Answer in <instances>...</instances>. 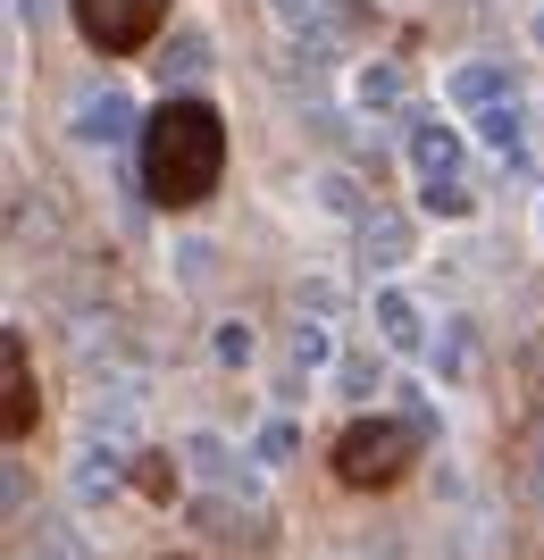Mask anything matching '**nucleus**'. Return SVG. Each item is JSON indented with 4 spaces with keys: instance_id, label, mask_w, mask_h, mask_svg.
Returning <instances> with one entry per match:
<instances>
[{
    "instance_id": "1",
    "label": "nucleus",
    "mask_w": 544,
    "mask_h": 560,
    "mask_svg": "<svg viewBox=\"0 0 544 560\" xmlns=\"http://www.w3.org/2000/svg\"><path fill=\"white\" fill-rule=\"evenodd\" d=\"M218 167H227V126H218L210 101H176L167 93L142 126V185L167 210H193L218 192Z\"/></svg>"
},
{
    "instance_id": "2",
    "label": "nucleus",
    "mask_w": 544,
    "mask_h": 560,
    "mask_svg": "<svg viewBox=\"0 0 544 560\" xmlns=\"http://www.w3.org/2000/svg\"><path fill=\"white\" fill-rule=\"evenodd\" d=\"M419 452V427L410 419H352L344 427V444H335V477L344 486H394Z\"/></svg>"
},
{
    "instance_id": "3",
    "label": "nucleus",
    "mask_w": 544,
    "mask_h": 560,
    "mask_svg": "<svg viewBox=\"0 0 544 560\" xmlns=\"http://www.w3.org/2000/svg\"><path fill=\"white\" fill-rule=\"evenodd\" d=\"M167 25V0H76V34L93 50H142Z\"/></svg>"
},
{
    "instance_id": "4",
    "label": "nucleus",
    "mask_w": 544,
    "mask_h": 560,
    "mask_svg": "<svg viewBox=\"0 0 544 560\" xmlns=\"http://www.w3.org/2000/svg\"><path fill=\"white\" fill-rule=\"evenodd\" d=\"M126 486V444H109V435H93V444L76 452V502L84 511H109V493Z\"/></svg>"
},
{
    "instance_id": "5",
    "label": "nucleus",
    "mask_w": 544,
    "mask_h": 560,
    "mask_svg": "<svg viewBox=\"0 0 544 560\" xmlns=\"http://www.w3.org/2000/svg\"><path fill=\"white\" fill-rule=\"evenodd\" d=\"M352 101H360L369 117L410 109V68H403V59H378V68H360V75H352Z\"/></svg>"
},
{
    "instance_id": "6",
    "label": "nucleus",
    "mask_w": 544,
    "mask_h": 560,
    "mask_svg": "<svg viewBox=\"0 0 544 560\" xmlns=\"http://www.w3.org/2000/svg\"><path fill=\"white\" fill-rule=\"evenodd\" d=\"M410 167H419V185H444L452 167H461V135L436 126V117H419V126H410Z\"/></svg>"
},
{
    "instance_id": "7",
    "label": "nucleus",
    "mask_w": 544,
    "mask_h": 560,
    "mask_svg": "<svg viewBox=\"0 0 544 560\" xmlns=\"http://www.w3.org/2000/svg\"><path fill=\"white\" fill-rule=\"evenodd\" d=\"M126 126H135V101L126 93H93L76 109V142H126Z\"/></svg>"
},
{
    "instance_id": "8",
    "label": "nucleus",
    "mask_w": 544,
    "mask_h": 560,
    "mask_svg": "<svg viewBox=\"0 0 544 560\" xmlns=\"http://www.w3.org/2000/svg\"><path fill=\"white\" fill-rule=\"evenodd\" d=\"M185 468L201 477V486H243V460L227 435H185Z\"/></svg>"
},
{
    "instance_id": "9",
    "label": "nucleus",
    "mask_w": 544,
    "mask_h": 560,
    "mask_svg": "<svg viewBox=\"0 0 544 560\" xmlns=\"http://www.w3.org/2000/svg\"><path fill=\"white\" fill-rule=\"evenodd\" d=\"M277 18L293 25V34H302V43H344V9H335V0H277Z\"/></svg>"
},
{
    "instance_id": "10",
    "label": "nucleus",
    "mask_w": 544,
    "mask_h": 560,
    "mask_svg": "<svg viewBox=\"0 0 544 560\" xmlns=\"http://www.w3.org/2000/svg\"><path fill=\"white\" fill-rule=\"evenodd\" d=\"M378 335H385L394 351H419V343H427L419 302H410V293H378Z\"/></svg>"
},
{
    "instance_id": "11",
    "label": "nucleus",
    "mask_w": 544,
    "mask_h": 560,
    "mask_svg": "<svg viewBox=\"0 0 544 560\" xmlns=\"http://www.w3.org/2000/svg\"><path fill=\"white\" fill-rule=\"evenodd\" d=\"M360 243H369L378 268H403V259H410V226L394 210H369V218H360Z\"/></svg>"
},
{
    "instance_id": "12",
    "label": "nucleus",
    "mask_w": 544,
    "mask_h": 560,
    "mask_svg": "<svg viewBox=\"0 0 544 560\" xmlns=\"http://www.w3.org/2000/svg\"><path fill=\"white\" fill-rule=\"evenodd\" d=\"M34 427V369H25V335H9V435Z\"/></svg>"
},
{
    "instance_id": "13",
    "label": "nucleus",
    "mask_w": 544,
    "mask_h": 560,
    "mask_svg": "<svg viewBox=\"0 0 544 560\" xmlns=\"http://www.w3.org/2000/svg\"><path fill=\"white\" fill-rule=\"evenodd\" d=\"M502 84H511V75L477 59V68H461V75H452L444 93H452V101H470V109H495V101H502Z\"/></svg>"
},
{
    "instance_id": "14",
    "label": "nucleus",
    "mask_w": 544,
    "mask_h": 560,
    "mask_svg": "<svg viewBox=\"0 0 544 560\" xmlns=\"http://www.w3.org/2000/svg\"><path fill=\"white\" fill-rule=\"evenodd\" d=\"M327 360H335L327 327H319V318H302V327H293V376H319Z\"/></svg>"
},
{
    "instance_id": "15",
    "label": "nucleus",
    "mask_w": 544,
    "mask_h": 560,
    "mask_svg": "<svg viewBox=\"0 0 544 560\" xmlns=\"http://www.w3.org/2000/svg\"><path fill=\"white\" fill-rule=\"evenodd\" d=\"M419 201H427V210H436V218H470V210H477L461 176H444V185H419Z\"/></svg>"
},
{
    "instance_id": "16",
    "label": "nucleus",
    "mask_w": 544,
    "mask_h": 560,
    "mask_svg": "<svg viewBox=\"0 0 544 560\" xmlns=\"http://www.w3.org/2000/svg\"><path fill=\"white\" fill-rule=\"evenodd\" d=\"M477 126H486V142H495V151H520V126H528V117H520V101H502V109H486Z\"/></svg>"
},
{
    "instance_id": "17",
    "label": "nucleus",
    "mask_w": 544,
    "mask_h": 560,
    "mask_svg": "<svg viewBox=\"0 0 544 560\" xmlns=\"http://www.w3.org/2000/svg\"><path fill=\"white\" fill-rule=\"evenodd\" d=\"M252 327H243V318H227V327H218V360H227V369H252Z\"/></svg>"
},
{
    "instance_id": "18",
    "label": "nucleus",
    "mask_w": 544,
    "mask_h": 560,
    "mask_svg": "<svg viewBox=\"0 0 544 560\" xmlns=\"http://www.w3.org/2000/svg\"><path fill=\"white\" fill-rule=\"evenodd\" d=\"M293 444H302V435H293V419H268V427H261V460H268V468L293 460Z\"/></svg>"
},
{
    "instance_id": "19",
    "label": "nucleus",
    "mask_w": 544,
    "mask_h": 560,
    "mask_svg": "<svg viewBox=\"0 0 544 560\" xmlns=\"http://www.w3.org/2000/svg\"><path fill=\"white\" fill-rule=\"evenodd\" d=\"M18 560H84V552H76L59 527H43V544H18Z\"/></svg>"
},
{
    "instance_id": "20",
    "label": "nucleus",
    "mask_w": 544,
    "mask_h": 560,
    "mask_svg": "<svg viewBox=\"0 0 544 560\" xmlns=\"http://www.w3.org/2000/svg\"><path fill=\"white\" fill-rule=\"evenodd\" d=\"M319 201H327L335 218H352V210H360V201H352V176H319Z\"/></svg>"
},
{
    "instance_id": "21",
    "label": "nucleus",
    "mask_w": 544,
    "mask_h": 560,
    "mask_svg": "<svg viewBox=\"0 0 544 560\" xmlns=\"http://www.w3.org/2000/svg\"><path fill=\"white\" fill-rule=\"evenodd\" d=\"M536 43H544V18H536Z\"/></svg>"
},
{
    "instance_id": "22",
    "label": "nucleus",
    "mask_w": 544,
    "mask_h": 560,
    "mask_svg": "<svg viewBox=\"0 0 544 560\" xmlns=\"http://www.w3.org/2000/svg\"><path fill=\"white\" fill-rule=\"evenodd\" d=\"M536 218H544V210H536Z\"/></svg>"
}]
</instances>
